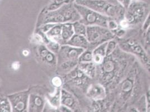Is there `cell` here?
I'll return each mask as SVG.
<instances>
[{
    "label": "cell",
    "mask_w": 150,
    "mask_h": 112,
    "mask_svg": "<svg viewBox=\"0 0 150 112\" xmlns=\"http://www.w3.org/2000/svg\"><path fill=\"white\" fill-rule=\"evenodd\" d=\"M12 68L14 70H18L20 68V63L18 62H15L13 63L12 65Z\"/></svg>",
    "instance_id": "32"
},
{
    "label": "cell",
    "mask_w": 150,
    "mask_h": 112,
    "mask_svg": "<svg viewBox=\"0 0 150 112\" xmlns=\"http://www.w3.org/2000/svg\"><path fill=\"white\" fill-rule=\"evenodd\" d=\"M79 68L89 78L93 79L96 75V66L94 63L80 62Z\"/></svg>",
    "instance_id": "15"
},
{
    "label": "cell",
    "mask_w": 150,
    "mask_h": 112,
    "mask_svg": "<svg viewBox=\"0 0 150 112\" xmlns=\"http://www.w3.org/2000/svg\"><path fill=\"white\" fill-rule=\"evenodd\" d=\"M86 96L94 101H100L106 96L105 89L101 84H93L86 91Z\"/></svg>",
    "instance_id": "11"
},
{
    "label": "cell",
    "mask_w": 150,
    "mask_h": 112,
    "mask_svg": "<svg viewBox=\"0 0 150 112\" xmlns=\"http://www.w3.org/2000/svg\"><path fill=\"white\" fill-rule=\"evenodd\" d=\"M132 1H133V0H132Z\"/></svg>",
    "instance_id": "39"
},
{
    "label": "cell",
    "mask_w": 150,
    "mask_h": 112,
    "mask_svg": "<svg viewBox=\"0 0 150 112\" xmlns=\"http://www.w3.org/2000/svg\"><path fill=\"white\" fill-rule=\"evenodd\" d=\"M84 51V49L70 45L62 46L58 51V62L61 63L66 61H78L79 57Z\"/></svg>",
    "instance_id": "7"
},
{
    "label": "cell",
    "mask_w": 150,
    "mask_h": 112,
    "mask_svg": "<svg viewBox=\"0 0 150 112\" xmlns=\"http://www.w3.org/2000/svg\"><path fill=\"white\" fill-rule=\"evenodd\" d=\"M43 21L45 24L71 23L80 21V16L74 2H69L54 11H43Z\"/></svg>",
    "instance_id": "2"
},
{
    "label": "cell",
    "mask_w": 150,
    "mask_h": 112,
    "mask_svg": "<svg viewBox=\"0 0 150 112\" xmlns=\"http://www.w3.org/2000/svg\"><path fill=\"white\" fill-rule=\"evenodd\" d=\"M139 1H144V2H146L148 3L149 1H150V0H139Z\"/></svg>",
    "instance_id": "36"
},
{
    "label": "cell",
    "mask_w": 150,
    "mask_h": 112,
    "mask_svg": "<svg viewBox=\"0 0 150 112\" xmlns=\"http://www.w3.org/2000/svg\"><path fill=\"white\" fill-rule=\"evenodd\" d=\"M127 112H139V111L136 109V108L130 107L128 109Z\"/></svg>",
    "instance_id": "34"
},
{
    "label": "cell",
    "mask_w": 150,
    "mask_h": 112,
    "mask_svg": "<svg viewBox=\"0 0 150 112\" xmlns=\"http://www.w3.org/2000/svg\"><path fill=\"white\" fill-rule=\"evenodd\" d=\"M101 63H103L101 67L102 80L104 82L108 84V81L112 80L116 74H119L122 66L118 62L114 61L112 58H104Z\"/></svg>",
    "instance_id": "6"
},
{
    "label": "cell",
    "mask_w": 150,
    "mask_h": 112,
    "mask_svg": "<svg viewBox=\"0 0 150 112\" xmlns=\"http://www.w3.org/2000/svg\"><path fill=\"white\" fill-rule=\"evenodd\" d=\"M74 6L80 16V22L86 26H100L108 28V23L112 18L101 15L99 13L86 7L76 4L74 2Z\"/></svg>",
    "instance_id": "4"
},
{
    "label": "cell",
    "mask_w": 150,
    "mask_h": 112,
    "mask_svg": "<svg viewBox=\"0 0 150 112\" xmlns=\"http://www.w3.org/2000/svg\"><path fill=\"white\" fill-rule=\"evenodd\" d=\"M66 44L76 48H80L84 50L87 49L89 43L85 36L75 34L67 42Z\"/></svg>",
    "instance_id": "13"
},
{
    "label": "cell",
    "mask_w": 150,
    "mask_h": 112,
    "mask_svg": "<svg viewBox=\"0 0 150 112\" xmlns=\"http://www.w3.org/2000/svg\"><path fill=\"white\" fill-rule=\"evenodd\" d=\"M23 55L24 56H28L29 55V51L28 50H24L23 51Z\"/></svg>",
    "instance_id": "35"
},
{
    "label": "cell",
    "mask_w": 150,
    "mask_h": 112,
    "mask_svg": "<svg viewBox=\"0 0 150 112\" xmlns=\"http://www.w3.org/2000/svg\"><path fill=\"white\" fill-rule=\"evenodd\" d=\"M77 100L72 94L64 89L61 90V105L66 106L73 111L77 108Z\"/></svg>",
    "instance_id": "12"
},
{
    "label": "cell",
    "mask_w": 150,
    "mask_h": 112,
    "mask_svg": "<svg viewBox=\"0 0 150 112\" xmlns=\"http://www.w3.org/2000/svg\"><path fill=\"white\" fill-rule=\"evenodd\" d=\"M133 89L132 80L128 78L124 81L121 86V96L123 99H127Z\"/></svg>",
    "instance_id": "17"
},
{
    "label": "cell",
    "mask_w": 150,
    "mask_h": 112,
    "mask_svg": "<svg viewBox=\"0 0 150 112\" xmlns=\"http://www.w3.org/2000/svg\"></svg>",
    "instance_id": "40"
},
{
    "label": "cell",
    "mask_w": 150,
    "mask_h": 112,
    "mask_svg": "<svg viewBox=\"0 0 150 112\" xmlns=\"http://www.w3.org/2000/svg\"><path fill=\"white\" fill-rule=\"evenodd\" d=\"M90 112H103L98 106H94V107L90 110Z\"/></svg>",
    "instance_id": "33"
},
{
    "label": "cell",
    "mask_w": 150,
    "mask_h": 112,
    "mask_svg": "<svg viewBox=\"0 0 150 112\" xmlns=\"http://www.w3.org/2000/svg\"><path fill=\"white\" fill-rule=\"evenodd\" d=\"M120 26H121L122 28H127V27L129 26V24L128 23V22H127L125 20H122L121 21H120Z\"/></svg>",
    "instance_id": "31"
},
{
    "label": "cell",
    "mask_w": 150,
    "mask_h": 112,
    "mask_svg": "<svg viewBox=\"0 0 150 112\" xmlns=\"http://www.w3.org/2000/svg\"><path fill=\"white\" fill-rule=\"evenodd\" d=\"M0 112H12L10 100L6 98L0 99Z\"/></svg>",
    "instance_id": "22"
},
{
    "label": "cell",
    "mask_w": 150,
    "mask_h": 112,
    "mask_svg": "<svg viewBox=\"0 0 150 112\" xmlns=\"http://www.w3.org/2000/svg\"><path fill=\"white\" fill-rule=\"evenodd\" d=\"M78 61H66L64 62L60 63L59 68L63 72H69L75 69V67L77 65Z\"/></svg>",
    "instance_id": "21"
},
{
    "label": "cell",
    "mask_w": 150,
    "mask_h": 112,
    "mask_svg": "<svg viewBox=\"0 0 150 112\" xmlns=\"http://www.w3.org/2000/svg\"><path fill=\"white\" fill-rule=\"evenodd\" d=\"M28 99L29 96L26 94H20L11 96L10 102L12 112H28Z\"/></svg>",
    "instance_id": "8"
},
{
    "label": "cell",
    "mask_w": 150,
    "mask_h": 112,
    "mask_svg": "<svg viewBox=\"0 0 150 112\" xmlns=\"http://www.w3.org/2000/svg\"><path fill=\"white\" fill-rule=\"evenodd\" d=\"M106 1H112V2H114V1H117V0H106Z\"/></svg>",
    "instance_id": "38"
},
{
    "label": "cell",
    "mask_w": 150,
    "mask_h": 112,
    "mask_svg": "<svg viewBox=\"0 0 150 112\" xmlns=\"http://www.w3.org/2000/svg\"><path fill=\"white\" fill-rule=\"evenodd\" d=\"M69 81H71L76 86H81L83 87V86L86 85L89 81V77L85 75L79 67L73 69V70L69 74L68 77Z\"/></svg>",
    "instance_id": "9"
},
{
    "label": "cell",
    "mask_w": 150,
    "mask_h": 112,
    "mask_svg": "<svg viewBox=\"0 0 150 112\" xmlns=\"http://www.w3.org/2000/svg\"><path fill=\"white\" fill-rule=\"evenodd\" d=\"M147 101L146 99L144 96H142V98L138 101L137 107L136 109L139 112H147Z\"/></svg>",
    "instance_id": "24"
},
{
    "label": "cell",
    "mask_w": 150,
    "mask_h": 112,
    "mask_svg": "<svg viewBox=\"0 0 150 112\" xmlns=\"http://www.w3.org/2000/svg\"><path fill=\"white\" fill-rule=\"evenodd\" d=\"M52 83L54 86H55L56 88H59L62 85V80L61 77L58 76H56L52 79Z\"/></svg>",
    "instance_id": "27"
},
{
    "label": "cell",
    "mask_w": 150,
    "mask_h": 112,
    "mask_svg": "<svg viewBox=\"0 0 150 112\" xmlns=\"http://www.w3.org/2000/svg\"><path fill=\"white\" fill-rule=\"evenodd\" d=\"M74 3L88 8L112 19H120L125 16V10L117 1L106 0H76Z\"/></svg>",
    "instance_id": "1"
},
{
    "label": "cell",
    "mask_w": 150,
    "mask_h": 112,
    "mask_svg": "<svg viewBox=\"0 0 150 112\" xmlns=\"http://www.w3.org/2000/svg\"><path fill=\"white\" fill-rule=\"evenodd\" d=\"M71 2L70 0H51L48 5L45 7V11H54L63 6L66 3Z\"/></svg>",
    "instance_id": "19"
},
{
    "label": "cell",
    "mask_w": 150,
    "mask_h": 112,
    "mask_svg": "<svg viewBox=\"0 0 150 112\" xmlns=\"http://www.w3.org/2000/svg\"><path fill=\"white\" fill-rule=\"evenodd\" d=\"M75 1H76V0H70V2H74Z\"/></svg>",
    "instance_id": "37"
},
{
    "label": "cell",
    "mask_w": 150,
    "mask_h": 112,
    "mask_svg": "<svg viewBox=\"0 0 150 112\" xmlns=\"http://www.w3.org/2000/svg\"><path fill=\"white\" fill-rule=\"evenodd\" d=\"M149 3L139 0H133L125 10V20L130 25H136L145 21L149 16Z\"/></svg>",
    "instance_id": "3"
},
{
    "label": "cell",
    "mask_w": 150,
    "mask_h": 112,
    "mask_svg": "<svg viewBox=\"0 0 150 112\" xmlns=\"http://www.w3.org/2000/svg\"><path fill=\"white\" fill-rule=\"evenodd\" d=\"M58 109L59 112H74L71 109L69 108V107L63 105H60L58 107Z\"/></svg>",
    "instance_id": "30"
},
{
    "label": "cell",
    "mask_w": 150,
    "mask_h": 112,
    "mask_svg": "<svg viewBox=\"0 0 150 112\" xmlns=\"http://www.w3.org/2000/svg\"><path fill=\"white\" fill-rule=\"evenodd\" d=\"M117 1L126 10L131 3L132 0H117Z\"/></svg>",
    "instance_id": "29"
},
{
    "label": "cell",
    "mask_w": 150,
    "mask_h": 112,
    "mask_svg": "<svg viewBox=\"0 0 150 112\" xmlns=\"http://www.w3.org/2000/svg\"><path fill=\"white\" fill-rule=\"evenodd\" d=\"M45 105L43 98L38 94H31L29 96L28 112H43Z\"/></svg>",
    "instance_id": "10"
},
{
    "label": "cell",
    "mask_w": 150,
    "mask_h": 112,
    "mask_svg": "<svg viewBox=\"0 0 150 112\" xmlns=\"http://www.w3.org/2000/svg\"><path fill=\"white\" fill-rule=\"evenodd\" d=\"M40 56L43 58V61L47 63H49L50 65L54 64L56 61V57L53 53L50 52L48 48H45L44 46H41L39 48Z\"/></svg>",
    "instance_id": "16"
},
{
    "label": "cell",
    "mask_w": 150,
    "mask_h": 112,
    "mask_svg": "<svg viewBox=\"0 0 150 112\" xmlns=\"http://www.w3.org/2000/svg\"><path fill=\"white\" fill-rule=\"evenodd\" d=\"M114 35L108 28L100 26H87L86 38L89 43L98 46L112 39Z\"/></svg>",
    "instance_id": "5"
},
{
    "label": "cell",
    "mask_w": 150,
    "mask_h": 112,
    "mask_svg": "<svg viewBox=\"0 0 150 112\" xmlns=\"http://www.w3.org/2000/svg\"><path fill=\"white\" fill-rule=\"evenodd\" d=\"M118 28V23L113 19L110 20L108 23V29L109 30H116Z\"/></svg>",
    "instance_id": "28"
},
{
    "label": "cell",
    "mask_w": 150,
    "mask_h": 112,
    "mask_svg": "<svg viewBox=\"0 0 150 112\" xmlns=\"http://www.w3.org/2000/svg\"><path fill=\"white\" fill-rule=\"evenodd\" d=\"M80 62H90L93 61V52L90 50L84 51L79 58Z\"/></svg>",
    "instance_id": "23"
},
{
    "label": "cell",
    "mask_w": 150,
    "mask_h": 112,
    "mask_svg": "<svg viewBox=\"0 0 150 112\" xmlns=\"http://www.w3.org/2000/svg\"><path fill=\"white\" fill-rule=\"evenodd\" d=\"M116 42L114 40H111L107 43L106 48V56L112 54L116 48Z\"/></svg>",
    "instance_id": "26"
},
{
    "label": "cell",
    "mask_w": 150,
    "mask_h": 112,
    "mask_svg": "<svg viewBox=\"0 0 150 112\" xmlns=\"http://www.w3.org/2000/svg\"><path fill=\"white\" fill-rule=\"evenodd\" d=\"M48 102L52 107L54 108H58L61 105V90L60 89H57L56 91L50 95Z\"/></svg>",
    "instance_id": "18"
},
{
    "label": "cell",
    "mask_w": 150,
    "mask_h": 112,
    "mask_svg": "<svg viewBox=\"0 0 150 112\" xmlns=\"http://www.w3.org/2000/svg\"><path fill=\"white\" fill-rule=\"evenodd\" d=\"M74 31L75 34L80 35L86 37V26L80 21H76L72 23Z\"/></svg>",
    "instance_id": "20"
},
{
    "label": "cell",
    "mask_w": 150,
    "mask_h": 112,
    "mask_svg": "<svg viewBox=\"0 0 150 112\" xmlns=\"http://www.w3.org/2000/svg\"><path fill=\"white\" fill-rule=\"evenodd\" d=\"M74 34L72 24L64 23L62 24L61 35V43L66 44Z\"/></svg>",
    "instance_id": "14"
},
{
    "label": "cell",
    "mask_w": 150,
    "mask_h": 112,
    "mask_svg": "<svg viewBox=\"0 0 150 112\" xmlns=\"http://www.w3.org/2000/svg\"><path fill=\"white\" fill-rule=\"evenodd\" d=\"M47 48L53 53H58L60 46L58 43L50 40L47 43Z\"/></svg>",
    "instance_id": "25"
}]
</instances>
